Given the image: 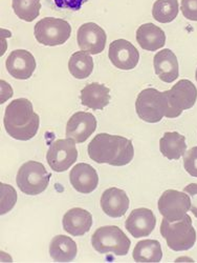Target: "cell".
<instances>
[{"instance_id":"cell-1","label":"cell","mask_w":197,"mask_h":263,"mask_svg":"<svg viewBox=\"0 0 197 263\" xmlns=\"http://www.w3.org/2000/svg\"><path fill=\"white\" fill-rule=\"evenodd\" d=\"M87 153L97 163L124 166L133 161L135 148L131 140L125 137L101 133L90 142Z\"/></svg>"},{"instance_id":"cell-2","label":"cell","mask_w":197,"mask_h":263,"mask_svg":"<svg viewBox=\"0 0 197 263\" xmlns=\"http://www.w3.org/2000/svg\"><path fill=\"white\" fill-rule=\"evenodd\" d=\"M4 124L7 133L12 138L28 141L37 135L40 118L34 112L33 104L29 99L18 98L7 106Z\"/></svg>"},{"instance_id":"cell-3","label":"cell","mask_w":197,"mask_h":263,"mask_svg":"<svg viewBox=\"0 0 197 263\" xmlns=\"http://www.w3.org/2000/svg\"><path fill=\"white\" fill-rule=\"evenodd\" d=\"M161 234L165 238L169 249L175 252H183L192 249L196 242V231L193 228L192 219L186 215L180 220L168 221L163 219Z\"/></svg>"},{"instance_id":"cell-4","label":"cell","mask_w":197,"mask_h":263,"mask_svg":"<svg viewBox=\"0 0 197 263\" xmlns=\"http://www.w3.org/2000/svg\"><path fill=\"white\" fill-rule=\"evenodd\" d=\"M93 248L100 254H114L126 256L129 252L131 241L125 233L116 226L99 228L92 236Z\"/></svg>"},{"instance_id":"cell-5","label":"cell","mask_w":197,"mask_h":263,"mask_svg":"<svg viewBox=\"0 0 197 263\" xmlns=\"http://www.w3.org/2000/svg\"><path fill=\"white\" fill-rule=\"evenodd\" d=\"M51 173L38 161H28L20 166L16 182L24 194L36 196L45 192L50 183Z\"/></svg>"},{"instance_id":"cell-6","label":"cell","mask_w":197,"mask_h":263,"mask_svg":"<svg viewBox=\"0 0 197 263\" xmlns=\"http://www.w3.org/2000/svg\"><path fill=\"white\" fill-rule=\"evenodd\" d=\"M136 111L139 118L148 123H158L164 117L168 118L169 112L164 92L152 87L143 90L138 95Z\"/></svg>"},{"instance_id":"cell-7","label":"cell","mask_w":197,"mask_h":263,"mask_svg":"<svg viewBox=\"0 0 197 263\" xmlns=\"http://www.w3.org/2000/svg\"><path fill=\"white\" fill-rule=\"evenodd\" d=\"M34 34L40 45L56 47L64 45L69 40L72 34V27L67 20L47 17L36 24Z\"/></svg>"},{"instance_id":"cell-8","label":"cell","mask_w":197,"mask_h":263,"mask_svg":"<svg viewBox=\"0 0 197 263\" xmlns=\"http://www.w3.org/2000/svg\"><path fill=\"white\" fill-rule=\"evenodd\" d=\"M164 95L169 112L168 118H177L186 109L193 107L197 100V89L190 80L182 79L170 90L165 91Z\"/></svg>"},{"instance_id":"cell-9","label":"cell","mask_w":197,"mask_h":263,"mask_svg":"<svg viewBox=\"0 0 197 263\" xmlns=\"http://www.w3.org/2000/svg\"><path fill=\"white\" fill-rule=\"evenodd\" d=\"M78 158L76 142L71 139H58L51 143L47 153V160L51 168L61 173L68 171Z\"/></svg>"},{"instance_id":"cell-10","label":"cell","mask_w":197,"mask_h":263,"mask_svg":"<svg viewBox=\"0 0 197 263\" xmlns=\"http://www.w3.org/2000/svg\"><path fill=\"white\" fill-rule=\"evenodd\" d=\"M161 215L168 221H177L191 210V199L187 193L177 190H167L158 203Z\"/></svg>"},{"instance_id":"cell-11","label":"cell","mask_w":197,"mask_h":263,"mask_svg":"<svg viewBox=\"0 0 197 263\" xmlns=\"http://www.w3.org/2000/svg\"><path fill=\"white\" fill-rule=\"evenodd\" d=\"M108 57L117 69L130 71L134 70L140 60L138 49L125 39H118L109 46Z\"/></svg>"},{"instance_id":"cell-12","label":"cell","mask_w":197,"mask_h":263,"mask_svg":"<svg viewBox=\"0 0 197 263\" xmlns=\"http://www.w3.org/2000/svg\"><path fill=\"white\" fill-rule=\"evenodd\" d=\"M79 48L91 55H97L104 51L107 35L105 31L95 23L82 25L77 33Z\"/></svg>"},{"instance_id":"cell-13","label":"cell","mask_w":197,"mask_h":263,"mask_svg":"<svg viewBox=\"0 0 197 263\" xmlns=\"http://www.w3.org/2000/svg\"><path fill=\"white\" fill-rule=\"evenodd\" d=\"M97 125V118L93 114L77 112L68 121L65 136L76 143H83L95 133Z\"/></svg>"},{"instance_id":"cell-14","label":"cell","mask_w":197,"mask_h":263,"mask_svg":"<svg viewBox=\"0 0 197 263\" xmlns=\"http://www.w3.org/2000/svg\"><path fill=\"white\" fill-rule=\"evenodd\" d=\"M157 224V218L149 209H136L126 219L125 228L135 238L149 236Z\"/></svg>"},{"instance_id":"cell-15","label":"cell","mask_w":197,"mask_h":263,"mask_svg":"<svg viewBox=\"0 0 197 263\" xmlns=\"http://www.w3.org/2000/svg\"><path fill=\"white\" fill-rule=\"evenodd\" d=\"M6 67L11 76L19 80L32 77L36 70V60L33 54L26 50L13 51L6 62Z\"/></svg>"},{"instance_id":"cell-16","label":"cell","mask_w":197,"mask_h":263,"mask_svg":"<svg viewBox=\"0 0 197 263\" xmlns=\"http://www.w3.org/2000/svg\"><path fill=\"white\" fill-rule=\"evenodd\" d=\"M70 181L77 192L81 194H91L99 184V176L96 168L92 165L79 163L72 168Z\"/></svg>"},{"instance_id":"cell-17","label":"cell","mask_w":197,"mask_h":263,"mask_svg":"<svg viewBox=\"0 0 197 263\" xmlns=\"http://www.w3.org/2000/svg\"><path fill=\"white\" fill-rule=\"evenodd\" d=\"M100 203L103 212L107 216L120 218L128 211L130 201L125 191L118 187H111L102 194Z\"/></svg>"},{"instance_id":"cell-18","label":"cell","mask_w":197,"mask_h":263,"mask_svg":"<svg viewBox=\"0 0 197 263\" xmlns=\"http://www.w3.org/2000/svg\"><path fill=\"white\" fill-rule=\"evenodd\" d=\"M62 224L65 232L72 236L80 237L90 232L93 226V216L89 211L75 208L64 214Z\"/></svg>"},{"instance_id":"cell-19","label":"cell","mask_w":197,"mask_h":263,"mask_svg":"<svg viewBox=\"0 0 197 263\" xmlns=\"http://www.w3.org/2000/svg\"><path fill=\"white\" fill-rule=\"evenodd\" d=\"M153 65L156 74L162 81L171 83L179 78V61L171 50L160 51L153 58Z\"/></svg>"},{"instance_id":"cell-20","label":"cell","mask_w":197,"mask_h":263,"mask_svg":"<svg viewBox=\"0 0 197 263\" xmlns=\"http://www.w3.org/2000/svg\"><path fill=\"white\" fill-rule=\"evenodd\" d=\"M111 101V90L101 83L93 82L81 91V103L92 109H103Z\"/></svg>"},{"instance_id":"cell-21","label":"cell","mask_w":197,"mask_h":263,"mask_svg":"<svg viewBox=\"0 0 197 263\" xmlns=\"http://www.w3.org/2000/svg\"><path fill=\"white\" fill-rule=\"evenodd\" d=\"M137 41L143 50L155 52L165 46L166 34L161 28L149 23L138 29Z\"/></svg>"},{"instance_id":"cell-22","label":"cell","mask_w":197,"mask_h":263,"mask_svg":"<svg viewBox=\"0 0 197 263\" xmlns=\"http://www.w3.org/2000/svg\"><path fill=\"white\" fill-rule=\"evenodd\" d=\"M160 151L167 159L179 160L187 151L185 136L178 132H167L160 140Z\"/></svg>"},{"instance_id":"cell-23","label":"cell","mask_w":197,"mask_h":263,"mask_svg":"<svg viewBox=\"0 0 197 263\" xmlns=\"http://www.w3.org/2000/svg\"><path fill=\"white\" fill-rule=\"evenodd\" d=\"M77 245L69 237L58 235L55 236L50 245V255L56 262H71L77 256Z\"/></svg>"},{"instance_id":"cell-24","label":"cell","mask_w":197,"mask_h":263,"mask_svg":"<svg viewBox=\"0 0 197 263\" xmlns=\"http://www.w3.org/2000/svg\"><path fill=\"white\" fill-rule=\"evenodd\" d=\"M133 257L137 262H160L163 258V251L160 241L142 240L137 243Z\"/></svg>"},{"instance_id":"cell-25","label":"cell","mask_w":197,"mask_h":263,"mask_svg":"<svg viewBox=\"0 0 197 263\" xmlns=\"http://www.w3.org/2000/svg\"><path fill=\"white\" fill-rule=\"evenodd\" d=\"M69 70L75 78L85 79L93 73L94 59L91 54L84 51L76 52L70 58Z\"/></svg>"},{"instance_id":"cell-26","label":"cell","mask_w":197,"mask_h":263,"mask_svg":"<svg viewBox=\"0 0 197 263\" xmlns=\"http://www.w3.org/2000/svg\"><path fill=\"white\" fill-rule=\"evenodd\" d=\"M178 0H157L152 8V16L161 24H169L179 15Z\"/></svg>"},{"instance_id":"cell-27","label":"cell","mask_w":197,"mask_h":263,"mask_svg":"<svg viewBox=\"0 0 197 263\" xmlns=\"http://www.w3.org/2000/svg\"><path fill=\"white\" fill-rule=\"evenodd\" d=\"M12 7L16 16L27 23H32L40 14V0H12Z\"/></svg>"},{"instance_id":"cell-28","label":"cell","mask_w":197,"mask_h":263,"mask_svg":"<svg viewBox=\"0 0 197 263\" xmlns=\"http://www.w3.org/2000/svg\"><path fill=\"white\" fill-rule=\"evenodd\" d=\"M2 189V215L9 213L17 202V193L14 187L9 184L2 183L0 184Z\"/></svg>"},{"instance_id":"cell-29","label":"cell","mask_w":197,"mask_h":263,"mask_svg":"<svg viewBox=\"0 0 197 263\" xmlns=\"http://www.w3.org/2000/svg\"><path fill=\"white\" fill-rule=\"evenodd\" d=\"M184 166L189 175L197 178V146L186 151L184 155Z\"/></svg>"},{"instance_id":"cell-30","label":"cell","mask_w":197,"mask_h":263,"mask_svg":"<svg viewBox=\"0 0 197 263\" xmlns=\"http://www.w3.org/2000/svg\"><path fill=\"white\" fill-rule=\"evenodd\" d=\"M183 15L192 21H197V0H182Z\"/></svg>"},{"instance_id":"cell-31","label":"cell","mask_w":197,"mask_h":263,"mask_svg":"<svg viewBox=\"0 0 197 263\" xmlns=\"http://www.w3.org/2000/svg\"><path fill=\"white\" fill-rule=\"evenodd\" d=\"M53 2L58 9L79 11L89 0H53Z\"/></svg>"},{"instance_id":"cell-32","label":"cell","mask_w":197,"mask_h":263,"mask_svg":"<svg viewBox=\"0 0 197 263\" xmlns=\"http://www.w3.org/2000/svg\"><path fill=\"white\" fill-rule=\"evenodd\" d=\"M191 199V212L197 218V183H191L184 189Z\"/></svg>"},{"instance_id":"cell-33","label":"cell","mask_w":197,"mask_h":263,"mask_svg":"<svg viewBox=\"0 0 197 263\" xmlns=\"http://www.w3.org/2000/svg\"><path fill=\"white\" fill-rule=\"evenodd\" d=\"M195 78H196V81H197V70H196V73H195Z\"/></svg>"}]
</instances>
